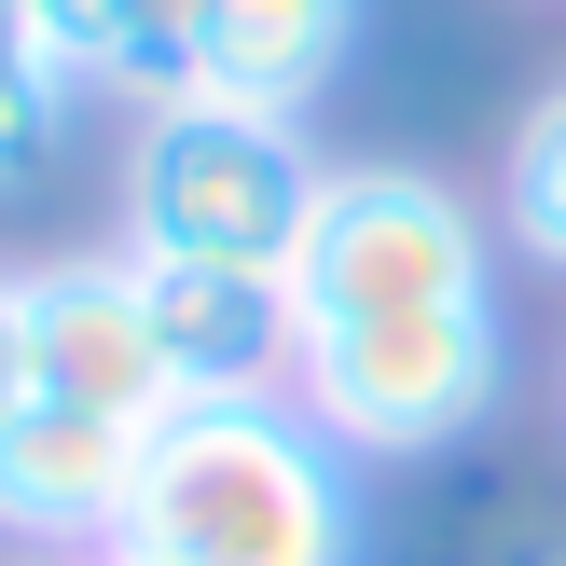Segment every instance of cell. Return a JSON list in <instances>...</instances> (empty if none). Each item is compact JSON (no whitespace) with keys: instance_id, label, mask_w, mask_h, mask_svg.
Segmentation results:
<instances>
[{"instance_id":"5b68a950","label":"cell","mask_w":566,"mask_h":566,"mask_svg":"<svg viewBox=\"0 0 566 566\" xmlns=\"http://www.w3.org/2000/svg\"><path fill=\"white\" fill-rule=\"evenodd\" d=\"M359 55V0H138V97L304 111Z\"/></svg>"},{"instance_id":"7a4b0ae2","label":"cell","mask_w":566,"mask_h":566,"mask_svg":"<svg viewBox=\"0 0 566 566\" xmlns=\"http://www.w3.org/2000/svg\"><path fill=\"white\" fill-rule=\"evenodd\" d=\"M332 166L304 153V111H249V97H153L125 153V249L138 263H235V276H291L304 221H318Z\"/></svg>"},{"instance_id":"7c38bea8","label":"cell","mask_w":566,"mask_h":566,"mask_svg":"<svg viewBox=\"0 0 566 566\" xmlns=\"http://www.w3.org/2000/svg\"><path fill=\"white\" fill-rule=\"evenodd\" d=\"M28 401H42V374H28V291L0 276V429H14Z\"/></svg>"},{"instance_id":"30bf717a","label":"cell","mask_w":566,"mask_h":566,"mask_svg":"<svg viewBox=\"0 0 566 566\" xmlns=\"http://www.w3.org/2000/svg\"><path fill=\"white\" fill-rule=\"evenodd\" d=\"M14 42H42L70 83H138V0H0Z\"/></svg>"},{"instance_id":"6da1fadb","label":"cell","mask_w":566,"mask_h":566,"mask_svg":"<svg viewBox=\"0 0 566 566\" xmlns=\"http://www.w3.org/2000/svg\"><path fill=\"white\" fill-rule=\"evenodd\" d=\"M138 566H359V457L291 401H180L138 442L125 539Z\"/></svg>"},{"instance_id":"277c9868","label":"cell","mask_w":566,"mask_h":566,"mask_svg":"<svg viewBox=\"0 0 566 566\" xmlns=\"http://www.w3.org/2000/svg\"><path fill=\"white\" fill-rule=\"evenodd\" d=\"M512 387V318L497 304H429V318H346L291 346V401L346 442L359 470L374 457H442L470 442Z\"/></svg>"},{"instance_id":"52a82bcc","label":"cell","mask_w":566,"mask_h":566,"mask_svg":"<svg viewBox=\"0 0 566 566\" xmlns=\"http://www.w3.org/2000/svg\"><path fill=\"white\" fill-rule=\"evenodd\" d=\"M138 442L125 415H83V401H28L14 429H0V525H14L28 553H111L125 539V497H138Z\"/></svg>"},{"instance_id":"5bb4252c","label":"cell","mask_w":566,"mask_h":566,"mask_svg":"<svg viewBox=\"0 0 566 566\" xmlns=\"http://www.w3.org/2000/svg\"><path fill=\"white\" fill-rule=\"evenodd\" d=\"M28 566H55V553H28Z\"/></svg>"},{"instance_id":"4fadbf2b","label":"cell","mask_w":566,"mask_h":566,"mask_svg":"<svg viewBox=\"0 0 566 566\" xmlns=\"http://www.w3.org/2000/svg\"><path fill=\"white\" fill-rule=\"evenodd\" d=\"M97 566H138V553H97Z\"/></svg>"},{"instance_id":"9c48e42d","label":"cell","mask_w":566,"mask_h":566,"mask_svg":"<svg viewBox=\"0 0 566 566\" xmlns=\"http://www.w3.org/2000/svg\"><path fill=\"white\" fill-rule=\"evenodd\" d=\"M497 221H512V249H525V263H553V276H566V83L512 125V166H497Z\"/></svg>"},{"instance_id":"3957f363","label":"cell","mask_w":566,"mask_h":566,"mask_svg":"<svg viewBox=\"0 0 566 566\" xmlns=\"http://www.w3.org/2000/svg\"><path fill=\"white\" fill-rule=\"evenodd\" d=\"M276 291H291V346H304V332H346V318L497 304V263H484V221H470L457 180H429V166H332Z\"/></svg>"},{"instance_id":"8992f818","label":"cell","mask_w":566,"mask_h":566,"mask_svg":"<svg viewBox=\"0 0 566 566\" xmlns=\"http://www.w3.org/2000/svg\"><path fill=\"white\" fill-rule=\"evenodd\" d=\"M28 291V374L42 401H83V415H125V429H166L180 415V374L153 346V276L111 249V263H42L14 276Z\"/></svg>"},{"instance_id":"8fae6325","label":"cell","mask_w":566,"mask_h":566,"mask_svg":"<svg viewBox=\"0 0 566 566\" xmlns=\"http://www.w3.org/2000/svg\"><path fill=\"white\" fill-rule=\"evenodd\" d=\"M55 125H70V70L0 28V180H28V166L55 153Z\"/></svg>"},{"instance_id":"ba28073f","label":"cell","mask_w":566,"mask_h":566,"mask_svg":"<svg viewBox=\"0 0 566 566\" xmlns=\"http://www.w3.org/2000/svg\"><path fill=\"white\" fill-rule=\"evenodd\" d=\"M138 276H153V346L180 374V401H263V387H291V291L276 276H235V263H138Z\"/></svg>"}]
</instances>
